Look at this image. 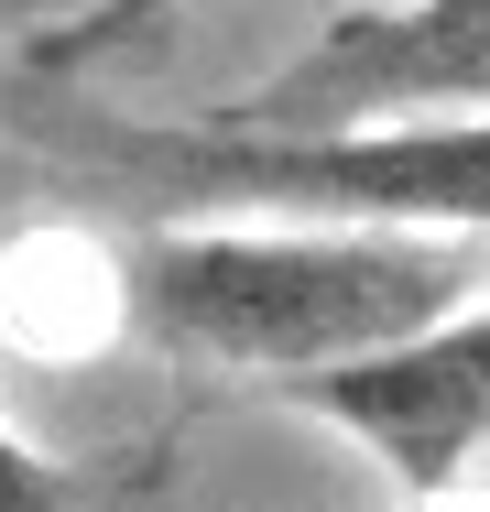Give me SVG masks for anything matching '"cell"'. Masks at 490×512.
Here are the masks:
<instances>
[{"mask_svg": "<svg viewBox=\"0 0 490 512\" xmlns=\"http://www.w3.org/2000/svg\"><path fill=\"white\" fill-rule=\"evenodd\" d=\"M142 338L262 371L273 393L403 349L490 295V240L469 229H349V218H273V229H142L120 262Z\"/></svg>", "mask_w": 490, "mask_h": 512, "instance_id": "obj_1", "label": "cell"}, {"mask_svg": "<svg viewBox=\"0 0 490 512\" xmlns=\"http://www.w3.org/2000/svg\"><path fill=\"white\" fill-rule=\"evenodd\" d=\"M164 11H175V0H88V11H77V22H55L33 55H44V66H88V55L131 44V33H142V22H164Z\"/></svg>", "mask_w": 490, "mask_h": 512, "instance_id": "obj_5", "label": "cell"}, {"mask_svg": "<svg viewBox=\"0 0 490 512\" xmlns=\"http://www.w3.org/2000/svg\"><path fill=\"white\" fill-rule=\"evenodd\" d=\"M284 404H305L316 425L360 436L414 502H436L469 458L490 447V295L403 349H371L349 371H316V382H284Z\"/></svg>", "mask_w": 490, "mask_h": 512, "instance_id": "obj_4", "label": "cell"}, {"mask_svg": "<svg viewBox=\"0 0 490 512\" xmlns=\"http://www.w3.org/2000/svg\"><path fill=\"white\" fill-rule=\"evenodd\" d=\"M0 512H66V469L11 425H0Z\"/></svg>", "mask_w": 490, "mask_h": 512, "instance_id": "obj_6", "label": "cell"}, {"mask_svg": "<svg viewBox=\"0 0 490 512\" xmlns=\"http://www.w3.org/2000/svg\"><path fill=\"white\" fill-rule=\"evenodd\" d=\"M164 197H251L349 229H469L490 240V120H371V131H109Z\"/></svg>", "mask_w": 490, "mask_h": 512, "instance_id": "obj_2", "label": "cell"}, {"mask_svg": "<svg viewBox=\"0 0 490 512\" xmlns=\"http://www.w3.org/2000/svg\"><path fill=\"white\" fill-rule=\"evenodd\" d=\"M371 120H490V0L349 11L294 66L207 109V131H371Z\"/></svg>", "mask_w": 490, "mask_h": 512, "instance_id": "obj_3", "label": "cell"}]
</instances>
